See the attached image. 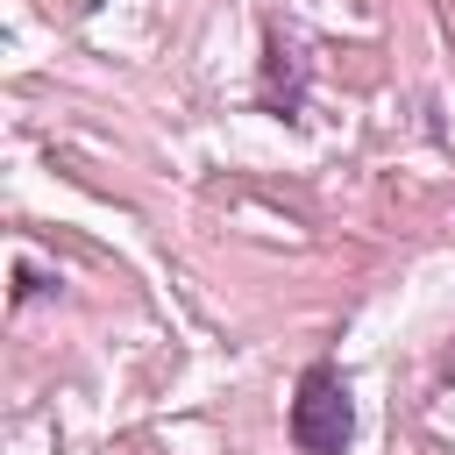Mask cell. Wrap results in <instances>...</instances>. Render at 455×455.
<instances>
[{
	"label": "cell",
	"instance_id": "6da1fadb",
	"mask_svg": "<svg viewBox=\"0 0 455 455\" xmlns=\"http://www.w3.org/2000/svg\"><path fill=\"white\" fill-rule=\"evenodd\" d=\"M355 434V405H348V384L341 370L320 355L299 370V391H291V448L299 455H341Z\"/></svg>",
	"mask_w": 455,
	"mask_h": 455
}]
</instances>
